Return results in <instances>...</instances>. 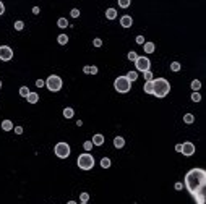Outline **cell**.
<instances>
[{"label":"cell","instance_id":"6da1fadb","mask_svg":"<svg viewBox=\"0 0 206 204\" xmlns=\"http://www.w3.org/2000/svg\"><path fill=\"white\" fill-rule=\"evenodd\" d=\"M206 172L204 169H192L185 175V188L193 196L196 204H204V196H206Z\"/></svg>","mask_w":206,"mask_h":204},{"label":"cell","instance_id":"7a4b0ae2","mask_svg":"<svg viewBox=\"0 0 206 204\" xmlns=\"http://www.w3.org/2000/svg\"><path fill=\"white\" fill-rule=\"evenodd\" d=\"M171 92V83L166 78H156L153 79V96L157 99H162Z\"/></svg>","mask_w":206,"mask_h":204},{"label":"cell","instance_id":"3957f363","mask_svg":"<svg viewBox=\"0 0 206 204\" xmlns=\"http://www.w3.org/2000/svg\"><path fill=\"white\" fill-rule=\"evenodd\" d=\"M77 164L81 170H91L92 167H94V157H92V154L89 152H83L78 156L77 159Z\"/></svg>","mask_w":206,"mask_h":204},{"label":"cell","instance_id":"277c9868","mask_svg":"<svg viewBox=\"0 0 206 204\" xmlns=\"http://www.w3.org/2000/svg\"><path fill=\"white\" fill-rule=\"evenodd\" d=\"M114 88H115L117 92H120V94H125V92H128L130 89H132V83L127 79V76H119L114 81Z\"/></svg>","mask_w":206,"mask_h":204},{"label":"cell","instance_id":"5b68a950","mask_svg":"<svg viewBox=\"0 0 206 204\" xmlns=\"http://www.w3.org/2000/svg\"><path fill=\"white\" fill-rule=\"evenodd\" d=\"M44 83H45V88H47L49 91H52V92H59L62 89V84H63L62 78L57 76V75H50Z\"/></svg>","mask_w":206,"mask_h":204},{"label":"cell","instance_id":"8992f818","mask_svg":"<svg viewBox=\"0 0 206 204\" xmlns=\"http://www.w3.org/2000/svg\"><path fill=\"white\" fill-rule=\"evenodd\" d=\"M54 152H55V156H57L59 159H68V156H70L71 149H70L68 143H63V141H60V143H57V144H55V147H54Z\"/></svg>","mask_w":206,"mask_h":204},{"label":"cell","instance_id":"52a82bcc","mask_svg":"<svg viewBox=\"0 0 206 204\" xmlns=\"http://www.w3.org/2000/svg\"><path fill=\"white\" fill-rule=\"evenodd\" d=\"M135 67H136V70L135 71H141V73H145V71H148L149 68H151V60H149L148 57H140L138 55V59L135 60Z\"/></svg>","mask_w":206,"mask_h":204},{"label":"cell","instance_id":"ba28073f","mask_svg":"<svg viewBox=\"0 0 206 204\" xmlns=\"http://www.w3.org/2000/svg\"><path fill=\"white\" fill-rule=\"evenodd\" d=\"M12 59H13V50L10 45H0V60L10 62Z\"/></svg>","mask_w":206,"mask_h":204},{"label":"cell","instance_id":"9c48e42d","mask_svg":"<svg viewBox=\"0 0 206 204\" xmlns=\"http://www.w3.org/2000/svg\"><path fill=\"white\" fill-rule=\"evenodd\" d=\"M182 154H183V156H187V157L193 156V154H195V144H193V143H190V141L183 143V144H182Z\"/></svg>","mask_w":206,"mask_h":204},{"label":"cell","instance_id":"30bf717a","mask_svg":"<svg viewBox=\"0 0 206 204\" xmlns=\"http://www.w3.org/2000/svg\"><path fill=\"white\" fill-rule=\"evenodd\" d=\"M132 24H133V18L130 15H124L120 18V26L122 28H132Z\"/></svg>","mask_w":206,"mask_h":204},{"label":"cell","instance_id":"8fae6325","mask_svg":"<svg viewBox=\"0 0 206 204\" xmlns=\"http://www.w3.org/2000/svg\"><path fill=\"white\" fill-rule=\"evenodd\" d=\"M91 143H92V146H102V144H104V136H102L101 133H98V135L92 136Z\"/></svg>","mask_w":206,"mask_h":204},{"label":"cell","instance_id":"7c38bea8","mask_svg":"<svg viewBox=\"0 0 206 204\" xmlns=\"http://www.w3.org/2000/svg\"><path fill=\"white\" fill-rule=\"evenodd\" d=\"M99 70L96 65H86V67H83V73H86V75H96Z\"/></svg>","mask_w":206,"mask_h":204},{"label":"cell","instance_id":"4fadbf2b","mask_svg":"<svg viewBox=\"0 0 206 204\" xmlns=\"http://www.w3.org/2000/svg\"><path fill=\"white\" fill-rule=\"evenodd\" d=\"M26 100H28V104H36V102L39 100V94H37V92H29Z\"/></svg>","mask_w":206,"mask_h":204},{"label":"cell","instance_id":"5bb4252c","mask_svg":"<svg viewBox=\"0 0 206 204\" xmlns=\"http://www.w3.org/2000/svg\"><path fill=\"white\" fill-rule=\"evenodd\" d=\"M154 49H156L154 42H145V44H143V50H145L146 54H153Z\"/></svg>","mask_w":206,"mask_h":204},{"label":"cell","instance_id":"9a60e30c","mask_svg":"<svg viewBox=\"0 0 206 204\" xmlns=\"http://www.w3.org/2000/svg\"><path fill=\"white\" fill-rule=\"evenodd\" d=\"M114 146L117 147V149H122V147L125 146V140L122 136H115L114 138Z\"/></svg>","mask_w":206,"mask_h":204},{"label":"cell","instance_id":"2e32d148","mask_svg":"<svg viewBox=\"0 0 206 204\" xmlns=\"http://www.w3.org/2000/svg\"><path fill=\"white\" fill-rule=\"evenodd\" d=\"M106 18L107 20H115L117 18V10L115 8H107L106 10Z\"/></svg>","mask_w":206,"mask_h":204},{"label":"cell","instance_id":"e0dca14e","mask_svg":"<svg viewBox=\"0 0 206 204\" xmlns=\"http://www.w3.org/2000/svg\"><path fill=\"white\" fill-rule=\"evenodd\" d=\"M2 130L3 131H12L13 130V122L12 120H3L2 122Z\"/></svg>","mask_w":206,"mask_h":204},{"label":"cell","instance_id":"ac0fdd59","mask_svg":"<svg viewBox=\"0 0 206 204\" xmlns=\"http://www.w3.org/2000/svg\"><path fill=\"white\" fill-rule=\"evenodd\" d=\"M125 76H127V79H128L130 83H133V81L138 79V71H135V70H133V71H128Z\"/></svg>","mask_w":206,"mask_h":204},{"label":"cell","instance_id":"d6986e66","mask_svg":"<svg viewBox=\"0 0 206 204\" xmlns=\"http://www.w3.org/2000/svg\"><path fill=\"white\" fill-rule=\"evenodd\" d=\"M190 86H192V89H193V92H198V91L201 89V81H200V79H193Z\"/></svg>","mask_w":206,"mask_h":204},{"label":"cell","instance_id":"ffe728a7","mask_svg":"<svg viewBox=\"0 0 206 204\" xmlns=\"http://www.w3.org/2000/svg\"><path fill=\"white\" fill-rule=\"evenodd\" d=\"M73 115H75V110L71 107H65L63 109V117L65 118H73Z\"/></svg>","mask_w":206,"mask_h":204},{"label":"cell","instance_id":"44dd1931","mask_svg":"<svg viewBox=\"0 0 206 204\" xmlns=\"http://www.w3.org/2000/svg\"><path fill=\"white\" fill-rule=\"evenodd\" d=\"M57 42H59L60 45H67V44H68V36H67V34H59Z\"/></svg>","mask_w":206,"mask_h":204},{"label":"cell","instance_id":"7402d4cb","mask_svg":"<svg viewBox=\"0 0 206 204\" xmlns=\"http://www.w3.org/2000/svg\"><path fill=\"white\" fill-rule=\"evenodd\" d=\"M143 91L146 94H153V81H146L145 86H143Z\"/></svg>","mask_w":206,"mask_h":204},{"label":"cell","instance_id":"603a6c76","mask_svg":"<svg viewBox=\"0 0 206 204\" xmlns=\"http://www.w3.org/2000/svg\"><path fill=\"white\" fill-rule=\"evenodd\" d=\"M110 165H112V162H110L109 157H102V159H101V167H102V169H109Z\"/></svg>","mask_w":206,"mask_h":204},{"label":"cell","instance_id":"cb8c5ba5","mask_svg":"<svg viewBox=\"0 0 206 204\" xmlns=\"http://www.w3.org/2000/svg\"><path fill=\"white\" fill-rule=\"evenodd\" d=\"M195 122V117L192 115V114H185L183 115V123H187V125H192Z\"/></svg>","mask_w":206,"mask_h":204},{"label":"cell","instance_id":"d4e9b609","mask_svg":"<svg viewBox=\"0 0 206 204\" xmlns=\"http://www.w3.org/2000/svg\"><path fill=\"white\" fill-rule=\"evenodd\" d=\"M29 92H31V91H29V88H28V86H21V88H20V96L24 97V99L28 97V94H29Z\"/></svg>","mask_w":206,"mask_h":204},{"label":"cell","instance_id":"484cf974","mask_svg":"<svg viewBox=\"0 0 206 204\" xmlns=\"http://www.w3.org/2000/svg\"><path fill=\"white\" fill-rule=\"evenodd\" d=\"M57 26H59V28H62V29H63V28H67V26H68L67 18H59V20H57Z\"/></svg>","mask_w":206,"mask_h":204},{"label":"cell","instance_id":"4316f807","mask_svg":"<svg viewBox=\"0 0 206 204\" xmlns=\"http://www.w3.org/2000/svg\"><path fill=\"white\" fill-rule=\"evenodd\" d=\"M127 57H128V60H130V62H135V60L138 59V54H136L135 50H130V52H128V55H127Z\"/></svg>","mask_w":206,"mask_h":204},{"label":"cell","instance_id":"83f0119b","mask_svg":"<svg viewBox=\"0 0 206 204\" xmlns=\"http://www.w3.org/2000/svg\"><path fill=\"white\" fill-rule=\"evenodd\" d=\"M143 76H145L146 81H153V79H154V78H153V71H151V70L145 71V73H143Z\"/></svg>","mask_w":206,"mask_h":204},{"label":"cell","instance_id":"f1b7e54d","mask_svg":"<svg viewBox=\"0 0 206 204\" xmlns=\"http://www.w3.org/2000/svg\"><path fill=\"white\" fill-rule=\"evenodd\" d=\"M119 7L120 8H128L130 7V0H119Z\"/></svg>","mask_w":206,"mask_h":204},{"label":"cell","instance_id":"f546056e","mask_svg":"<svg viewBox=\"0 0 206 204\" xmlns=\"http://www.w3.org/2000/svg\"><path fill=\"white\" fill-rule=\"evenodd\" d=\"M13 26H15V29H16V31H21L23 28H24V23L18 20V21H15V24H13Z\"/></svg>","mask_w":206,"mask_h":204},{"label":"cell","instance_id":"4dcf8cb0","mask_svg":"<svg viewBox=\"0 0 206 204\" xmlns=\"http://www.w3.org/2000/svg\"><path fill=\"white\" fill-rule=\"evenodd\" d=\"M171 70L172 71H180V63L179 62H172L171 63Z\"/></svg>","mask_w":206,"mask_h":204},{"label":"cell","instance_id":"1f68e13d","mask_svg":"<svg viewBox=\"0 0 206 204\" xmlns=\"http://www.w3.org/2000/svg\"><path fill=\"white\" fill-rule=\"evenodd\" d=\"M192 100L193 102H200L201 100V94L200 92H192Z\"/></svg>","mask_w":206,"mask_h":204},{"label":"cell","instance_id":"d6a6232c","mask_svg":"<svg viewBox=\"0 0 206 204\" xmlns=\"http://www.w3.org/2000/svg\"><path fill=\"white\" fill-rule=\"evenodd\" d=\"M80 201H81V202H88V201H89V194H88V193H81V194H80Z\"/></svg>","mask_w":206,"mask_h":204},{"label":"cell","instance_id":"836d02e7","mask_svg":"<svg viewBox=\"0 0 206 204\" xmlns=\"http://www.w3.org/2000/svg\"><path fill=\"white\" fill-rule=\"evenodd\" d=\"M83 147H85V151L88 152V151L92 149V143H91V141H85V143H83Z\"/></svg>","mask_w":206,"mask_h":204},{"label":"cell","instance_id":"e575fe53","mask_svg":"<svg viewBox=\"0 0 206 204\" xmlns=\"http://www.w3.org/2000/svg\"><path fill=\"white\" fill-rule=\"evenodd\" d=\"M80 13H81V12L78 10V8H73V10L70 12V15H71V18H78V16H80Z\"/></svg>","mask_w":206,"mask_h":204},{"label":"cell","instance_id":"d590c367","mask_svg":"<svg viewBox=\"0 0 206 204\" xmlns=\"http://www.w3.org/2000/svg\"><path fill=\"white\" fill-rule=\"evenodd\" d=\"M136 44H140V45H143L145 44V36H141V34H140V36H136Z\"/></svg>","mask_w":206,"mask_h":204},{"label":"cell","instance_id":"8d00e7d4","mask_svg":"<svg viewBox=\"0 0 206 204\" xmlns=\"http://www.w3.org/2000/svg\"><path fill=\"white\" fill-rule=\"evenodd\" d=\"M92 45H94V47H101V45H102V41H101L99 38H96L94 41H92Z\"/></svg>","mask_w":206,"mask_h":204},{"label":"cell","instance_id":"74e56055","mask_svg":"<svg viewBox=\"0 0 206 204\" xmlns=\"http://www.w3.org/2000/svg\"><path fill=\"white\" fill-rule=\"evenodd\" d=\"M174 188H175V190H177V191H180V190H182V188H183V183H180V181H177V183H175V185H174Z\"/></svg>","mask_w":206,"mask_h":204},{"label":"cell","instance_id":"f35d334b","mask_svg":"<svg viewBox=\"0 0 206 204\" xmlns=\"http://www.w3.org/2000/svg\"><path fill=\"white\" fill-rule=\"evenodd\" d=\"M13 130H15L16 135H21L23 133V126H13Z\"/></svg>","mask_w":206,"mask_h":204},{"label":"cell","instance_id":"ab89813d","mask_svg":"<svg viewBox=\"0 0 206 204\" xmlns=\"http://www.w3.org/2000/svg\"><path fill=\"white\" fill-rule=\"evenodd\" d=\"M36 86H37V88H42V86H45V83H44L42 79H37V81H36Z\"/></svg>","mask_w":206,"mask_h":204},{"label":"cell","instance_id":"60d3db41","mask_svg":"<svg viewBox=\"0 0 206 204\" xmlns=\"http://www.w3.org/2000/svg\"><path fill=\"white\" fill-rule=\"evenodd\" d=\"M3 13H5V5H3L2 2H0V16H2Z\"/></svg>","mask_w":206,"mask_h":204},{"label":"cell","instance_id":"b9f144b4","mask_svg":"<svg viewBox=\"0 0 206 204\" xmlns=\"http://www.w3.org/2000/svg\"><path fill=\"white\" fill-rule=\"evenodd\" d=\"M175 151H177V152H182V144H177V146H175Z\"/></svg>","mask_w":206,"mask_h":204},{"label":"cell","instance_id":"7bdbcfd3","mask_svg":"<svg viewBox=\"0 0 206 204\" xmlns=\"http://www.w3.org/2000/svg\"><path fill=\"white\" fill-rule=\"evenodd\" d=\"M33 13H34V15L39 13V7H34V8H33Z\"/></svg>","mask_w":206,"mask_h":204},{"label":"cell","instance_id":"ee69618b","mask_svg":"<svg viewBox=\"0 0 206 204\" xmlns=\"http://www.w3.org/2000/svg\"><path fill=\"white\" fill-rule=\"evenodd\" d=\"M67 204H78V202H77V201H68Z\"/></svg>","mask_w":206,"mask_h":204},{"label":"cell","instance_id":"f6af8a7d","mask_svg":"<svg viewBox=\"0 0 206 204\" xmlns=\"http://www.w3.org/2000/svg\"><path fill=\"white\" fill-rule=\"evenodd\" d=\"M0 89H2V81H0Z\"/></svg>","mask_w":206,"mask_h":204},{"label":"cell","instance_id":"bcb514c9","mask_svg":"<svg viewBox=\"0 0 206 204\" xmlns=\"http://www.w3.org/2000/svg\"><path fill=\"white\" fill-rule=\"evenodd\" d=\"M80 204H88V202H80Z\"/></svg>","mask_w":206,"mask_h":204}]
</instances>
